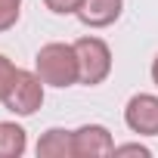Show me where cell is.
I'll return each mask as SVG.
<instances>
[{"label": "cell", "mask_w": 158, "mask_h": 158, "mask_svg": "<svg viewBox=\"0 0 158 158\" xmlns=\"http://www.w3.org/2000/svg\"><path fill=\"white\" fill-rule=\"evenodd\" d=\"M34 71L40 74V81L47 87L65 90V87L81 84V65H77L74 44H62V40L44 44L34 56Z\"/></svg>", "instance_id": "cell-1"}, {"label": "cell", "mask_w": 158, "mask_h": 158, "mask_svg": "<svg viewBox=\"0 0 158 158\" xmlns=\"http://www.w3.org/2000/svg\"><path fill=\"white\" fill-rule=\"evenodd\" d=\"M16 71H19V65H13V59H6L0 53V102L6 99V93H10V87L16 81Z\"/></svg>", "instance_id": "cell-10"}, {"label": "cell", "mask_w": 158, "mask_h": 158, "mask_svg": "<svg viewBox=\"0 0 158 158\" xmlns=\"http://www.w3.org/2000/svg\"><path fill=\"white\" fill-rule=\"evenodd\" d=\"M77 50V65H81V84L87 87H99L106 77L112 74V50L102 37L84 34L74 40Z\"/></svg>", "instance_id": "cell-2"}, {"label": "cell", "mask_w": 158, "mask_h": 158, "mask_svg": "<svg viewBox=\"0 0 158 158\" xmlns=\"http://www.w3.org/2000/svg\"><path fill=\"white\" fill-rule=\"evenodd\" d=\"M44 81H40V74L37 71H28V68H19L16 71V81L3 99L6 112L19 115V118H31L40 106H44Z\"/></svg>", "instance_id": "cell-3"}, {"label": "cell", "mask_w": 158, "mask_h": 158, "mask_svg": "<svg viewBox=\"0 0 158 158\" xmlns=\"http://www.w3.org/2000/svg\"><path fill=\"white\" fill-rule=\"evenodd\" d=\"M152 84H155V87H158V56H155V59H152Z\"/></svg>", "instance_id": "cell-13"}, {"label": "cell", "mask_w": 158, "mask_h": 158, "mask_svg": "<svg viewBox=\"0 0 158 158\" xmlns=\"http://www.w3.org/2000/svg\"><path fill=\"white\" fill-rule=\"evenodd\" d=\"M84 0H44V6L56 16H74L77 10H81Z\"/></svg>", "instance_id": "cell-11"}, {"label": "cell", "mask_w": 158, "mask_h": 158, "mask_svg": "<svg viewBox=\"0 0 158 158\" xmlns=\"http://www.w3.org/2000/svg\"><path fill=\"white\" fill-rule=\"evenodd\" d=\"M121 13H124V0H84L74 16L87 28H109L121 19Z\"/></svg>", "instance_id": "cell-6"}, {"label": "cell", "mask_w": 158, "mask_h": 158, "mask_svg": "<svg viewBox=\"0 0 158 158\" xmlns=\"http://www.w3.org/2000/svg\"><path fill=\"white\" fill-rule=\"evenodd\" d=\"M19 16H22V0H0V34L16 28Z\"/></svg>", "instance_id": "cell-9"}, {"label": "cell", "mask_w": 158, "mask_h": 158, "mask_svg": "<svg viewBox=\"0 0 158 158\" xmlns=\"http://www.w3.org/2000/svg\"><path fill=\"white\" fill-rule=\"evenodd\" d=\"M112 155H143V158H149L152 155V149L149 146H143V143H115V152Z\"/></svg>", "instance_id": "cell-12"}, {"label": "cell", "mask_w": 158, "mask_h": 158, "mask_svg": "<svg viewBox=\"0 0 158 158\" xmlns=\"http://www.w3.org/2000/svg\"><path fill=\"white\" fill-rule=\"evenodd\" d=\"M28 152V133L16 121H0V158H22Z\"/></svg>", "instance_id": "cell-8"}, {"label": "cell", "mask_w": 158, "mask_h": 158, "mask_svg": "<svg viewBox=\"0 0 158 158\" xmlns=\"http://www.w3.org/2000/svg\"><path fill=\"white\" fill-rule=\"evenodd\" d=\"M34 152L37 158H74V130H65V127L44 130Z\"/></svg>", "instance_id": "cell-7"}, {"label": "cell", "mask_w": 158, "mask_h": 158, "mask_svg": "<svg viewBox=\"0 0 158 158\" xmlns=\"http://www.w3.org/2000/svg\"><path fill=\"white\" fill-rule=\"evenodd\" d=\"M112 152H115V139L106 124H84L74 130V158H102Z\"/></svg>", "instance_id": "cell-5"}, {"label": "cell", "mask_w": 158, "mask_h": 158, "mask_svg": "<svg viewBox=\"0 0 158 158\" xmlns=\"http://www.w3.org/2000/svg\"><path fill=\"white\" fill-rule=\"evenodd\" d=\"M124 124L136 136H158V96L133 93L124 106Z\"/></svg>", "instance_id": "cell-4"}]
</instances>
